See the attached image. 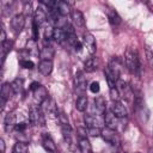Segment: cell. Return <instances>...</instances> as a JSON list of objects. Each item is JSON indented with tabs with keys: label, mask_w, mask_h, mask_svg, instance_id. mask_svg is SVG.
<instances>
[{
	"label": "cell",
	"mask_w": 153,
	"mask_h": 153,
	"mask_svg": "<svg viewBox=\"0 0 153 153\" xmlns=\"http://www.w3.org/2000/svg\"><path fill=\"white\" fill-rule=\"evenodd\" d=\"M124 65L127 69L133 74L139 76L140 75V59L136 49L128 48L124 53Z\"/></svg>",
	"instance_id": "6da1fadb"
},
{
	"label": "cell",
	"mask_w": 153,
	"mask_h": 153,
	"mask_svg": "<svg viewBox=\"0 0 153 153\" xmlns=\"http://www.w3.org/2000/svg\"><path fill=\"white\" fill-rule=\"evenodd\" d=\"M104 74H105V78H106L109 88L116 87V84L120 80V63H118V60L117 59L114 57L108 63V66L104 69Z\"/></svg>",
	"instance_id": "7a4b0ae2"
},
{
	"label": "cell",
	"mask_w": 153,
	"mask_h": 153,
	"mask_svg": "<svg viewBox=\"0 0 153 153\" xmlns=\"http://www.w3.org/2000/svg\"><path fill=\"white\" fill-rule=\"evenodd\" d=\"M30 90L32 91V94H33V99L38 103V104H42L49 96H48V91L44 86H42L41 84L38 82H32L30 85Z\"/></svg>",
	"instance_id": "3957f363"
},
{
	"label": "cell",
	"mask_w": 153,
	"mask_h": 153,
	"mask_svg": "<svg viewBox=\"0 0 153 153\" xmlns=\"http://www.w3.org/2000/svg\"><path fill=\"white\" fill-rule=\"evenodd\" d=\"M100 136H102V139H103L105 142H108L109 145L116 146V147L120 146L121 140H120V136H118V134L116 133V130L110 129V128H106V127H105V128H102Z\"/></svg>",
	"instance_id": "277c9868"
},
{
	"label": "cell",
	"mask_w": 153,
	"mask_h": 153,
	"mask_svg": "<svg viewBox=\"0 0 153 153\" xmlns=\"http://www.w3.org/2000/svg\"><path fill=\"white\" fill-rule=\"evenodd\" d=\"M29 122L32 126L43 123V111L39 105H32L29 110Z\"/></svg>",
	"instance_id": "5b68a950"
},
{
	"label": "cell",
	"mask_w": 153,
	"mask_h": 153,
	"mask_svg": "<svg viewBox=\"0 0 153 153\" xmlns=\"http://www.w3.org/2000/svg\"><path fill=\"white\" fill-rule=\"evenodd\" d=\"M82 45L86 48L87 53L90 55H93L96 54V50H97V43H96V38L93 37L92 33L90 32H84L82 35Z\"/></svg>",
	"instance_id": "8992f818"
},
{
	"label": "cell",
	"mask_w": 153,
	"mask_h": 153,
	"mask_svg": "<svg viewBox=\"0 0 153 153\" xmlns=\"http://www.w3.org/2000/svg\"><path fill=\"white\" fill-rule=\"evenodd\" d=\"M24 25H25V16L24 14L18 13V14L12 17V19H11V27H12V30H13V32L16 35L22 32V30L24 29Z\"/></svg>",
	"instance_id": "52a82bcc"
},
{
	"label": "cell",
	"mask_w": 153,
	"mask_h": 153,
	"mask_svg": "<svg viewBox=\"0 0 153 153\" xmlns=\"http://www.w3.org/2000/svg\"><path fill=\"white\" fill-rule=\"evenodd\" d=\"M13 93H14V92H13L12 86H11L10 82H5V84H2L1 90H0V105H1V110H4L6 102L12 97Z\"/></svg>",
	"instance_id": "ba28073f"
},
{
	"label": "cell",
	"mask_w": 153,
	"mask_h": 153,
	"mask_svg": "<svg viewBox=\"0 0 153 153\" xmlns=\"http://www.w3.org/2000/svg\"><path fill=\"white\" fill-rule=\"evenodd\" d=\"M104 123H105L106 128L116 130V128L118 126V118L115 116V114L111 110H106L104 112Z\"/></svg>",
	"instance_id": "9c48e42d"
},
{
	"label": "cell",
	"mask_w": 153,
	"mask_h": 153,
	"mask_svg": "<svg viewBox=\"0 0 153 153\" xmlns=\"http://www.w3.org/2000/svg\"><path fill=\"white\" fill-rule=\"evenodd\" d=\"M16 126H17L16 114L14 112H8L4 118V129H5V131H7V133L12 131L13 129H16Z\"/></svg>",
	"instance_id": "30bf717a"
},
{
	"label": "cell",
	"mask_w": 153,
	"mask_h": 153,
	"mask_svg": "<svg viewBox=\"0 0 153 153\" xmlns=\"http://www.w3.org/2000/svg\"><path fill=\"white\" fill-rule=\"evenodd\" d=\"M71 18L73 20L74 26L79 27V29H84L85 27L86 23H85V18H84V14H82L81 11H79V10H72Z\"/></svg>",
	"instance_id": "8fae6325"
},
{
	"label": "cell",
	"mask_w": 153,
	"mask_h": 153,
	"mask_svg": "<svg viewBox=\"0 0 153 153\" xmlns=\"http://www.w3.org/2000/svg\"><path fill=\"white\" fill-rule=\"evenodd\" d=\"M111 111L115 114V116L117 118H124L127 117L128 112H127V108L123 105V103L121 102H114L112 106H111Z\"/></svg>",
	"instance_id": "7c38bea8"
},
{
	"label": "cell",
	"mask_w": 153,
	"mask_h": 153,
	"mask_svg": "<svg viewBox=\"0 0 153 153\" xmlns=\"http://www.w3.org/2000/svg\"><path fill=\"white\" fill-rule=\"evenodd\" d=\"M48 19V16H47V11H44L42 7H38L37 10H35L33 12V23H36L38 26L43 25Z\"/></svg>",
	"instance_id": "4fadbf2b"
},
{
	"label": "cell",
	"mask_w": 153,
	"mask_h": 153,
	"mask_svg": "<svg viewBox=\"0 0 153 153\" xmlns=\"http://www.w3.org/2000/svg\"><path fill=\"white\" fill-rule=\"evenodd\" d=\"M42 146H43V148H44L48 153H56V151H57L54 140H53L48 134L43 135V139H42Z\"/></svg>",
	"instance_id": "5bb4252c"
},
{
	"label": "cell",
	"mask_w": 153,
	"mask_h": 153,
	"mask_svg": "<svg viewBox=\"0 0 153 153\" xmlns=\"http://www.w3.org/2000/svg\"><path fill=\"white\" fill-rule=\"evenodd\" d=\"M37 68H38V72L42 75H49L53 72V61H50V60H41Z\"/></svg>",
	"instance_id": "9a60e30c"
},
{
	"label": "cell",
	"mask_w": 153,
	"mask_h": 153,
	"mask_svg": "<svg viewBox=\"0 0 153 153\" xmlns=\"http://www.w3.org/2000/svg\"><path fill=\"white\" fill-rule=\"evenodd\" d=\"M74 85H75V90H78L79 92H84L86 90V86H87V80L86 78L84 76L82 73H76L75 74V78H74Z\"/></svg>",
	"instance_id": "2e32d148"
},
{
	"label": "cell",
	"mask_w": 153,
	"mask_h": 153,
	"mask_svg": "<svg viewBox=\"0 0 153 153\" xmlns=\"http://www.w3.org/2000/svg\"><path fill=\"white\" fill-rule=\"evenodd\" d=\"M41 109H42V111L43 112H48V114H56V111H57V109H56V106H55V103H54V100L50 98V97H48L42 104H41Z\"/></svg>",
	"instance_id": "e0dca14e"
},
{
	"label": "cell",
	"mask_w": 153,
	"mask_h": 153,
	"mask_svg": "<svg viewBox=\"0 0 153 153\" xmlns=\"http://www.w3.org/2000/svg\"><path fill=\"white\" fill-rule=\"evenodd\" d=\"M54 55H55V50H54V48L50 44L44 45L41 49V51H39V56H41L42 60H50L51 61L53 57H54Z\"/></svg>",
	"instance_id": "ac0fdd59"
},
{
	"label": "cell",
	"mask_w": 153,
	"mask_h": 153,
	"mask_svg": "<svg viewBox=\"0 0 153 153\" xmlns=\"http://www.w3.org/2000/svg\"><path fill=\"white\" fill-rule=\"evenodd\" d=\"M56 11L60 14V17H66L68 14L72 13V10L69 7V5L66 1H57L56 4Z\"/></svg>",
	"instance_id": "d6986e66"
},
{
	"label": "cell",
	"mask_w": 153,
	"mask_h": 153,
	"mask_svg": "<svg viewBox=\"0 0 153 153\" xmlns=\"http://www.w3.org/2000/svg\"><path fill=\"white\" fill-rule=\"evenodd\" d=\"M98 65H99V61H98L97 57H90L84 62V69L86 72L91 73V72H94L98 68Z\"/></svg>",
	"instance_id": "ffe728a7"
},
{
	"label": "cell",
	"mask_w": 153,
	"mask_h": 153,
	"mask_svg": "<svg viewBox=\"0 0 153 153\" xmlns=\"http://www.w3.org/2000/svg\"><path fill=\"white\" fill-rule=\"evenodd\" d=\"M78 146H79L80 153H92V146H91V142L88 141L87 137L79 139Z\"/></svg>",
	"instance_id": "44dd1931"
},
{
	"label": "cell",
	"mask_w": 153,
	"mask_h": 153,
	"mask_svg": "<svg viewBox=\"0 0 153 153\" xmlns=\"http://www.w3.org/2000/svg\"><path fill=\"white\" fill-rule=\"evenodd\" d=\"M53 38H54L57 43H62L63 41H67V35H66L63 27H61V26H55V27H54Z\"/></svg>",
	"instance_id": "7402d4cb"
},
{
	"label": "cell",
	"mask_w": 153,
	"mask_h": 153,
	"mask_svg": "<svg viewBox=\"0 0 153 153\" xmlns=\"http://www.w3.org/2000/svg\"><path fill=\"white\" fill-rule=\"evenodd\" d=\"M84 123L86 126V128H94V127H99V121L96 116L91 115V114H85L84 115Z\"/></svg>",
	"instance_id": "603a6c76"
},
{
	"label": "cell",
	"mask_w": 153,
	"mask_h": 153,
	"mask_svg": "<svg viewBox=\"0 0 153 153\" xmlns=\"http://www.w3.org/2000/svg\"><path fill=\"white\" fill-rule=\"evenodd\" d=\"M106 16H108L109 23L111 25H118L121 23V17L118 16V13L114 8H108L106 10Z\"/></svg>",
	"instance_id": "cb8c5ba5"
},
{
	"label": "cell",
	"mask_w": 153,
	"mask_h": 153,
	"mask_svg": "<svg viewBox=\"0 0 153 153\" xmlns=\"http://www.w3.org/2000/svg\"><path fill=\"white\" fill-rule=\"evenodd\" d=\"M94 108L97 109V111L99 114H104L106 111V100H105V98L102 97V96H98L94 99Z\"/></svg>",
	"instance_id": "d4e9b609"
},
{
	"label": "cell",
	"mask_w": 153,
	"mask_h": 153,
	"mask_svg": "<svg viewBox=\"0 0 153 153\" xmlns=\"http://www.w3.org/2000/svg\"><path fill=\"white\" fill-rule=\"evenodd\" d=\"M87 104H88V99L86 96H80L76 102H75V109L80 112H84L87 109Z\"/></svg>",
	"instance_id": "484cf974"
},
{
	"label": "cell",
	"mask_w": 153,
	"mask_h": 153,
	"mask_svg": "<svg viewBox=\"0 0 153 153\" xmlns=\"http://www.w3.org/2000/svg\"><path fill=\"white\" fill-rule=\"evenodd\" d=\"M11 86H12V90L16 94L18 93H22L23 90H24V80L22 78H16L12 82H11Z\"/></svg>",
	"instance_id": "4316f807"
},
{
	"label": "cell",
	"mask_w": 153,
	"mask_h": 153,
	"mask_svg": "<svg viewBox=\"0 0 153 153\" xmlns=\"http://www.w3.org/2000/svg\"><path fill=\"white\" fill-rule=\"evenodd\" d=\"M12 45H13V43L10 39H7L5 43H1V62H2V65L5 62V59H6L7 54L11 51Z\"/></svg>",
	"instance_id": "83f0119b"
},
{
	"label": "cell",
	"mask_w": 153,
	"mask_h": 153,
	"mask_svg": "<svg viewBox=\"0 0 153 153\" xmlns=\"http://www.w3.org/2000/svg\"><path fill=\"white\" fill-rule=\"evenodd\" d=\"M27 151H29V147L26 142L17 141L13 146V153H27Z\"/></svg>",
	"instance_id": "f1b7e54d"
},
{
	"label": "cell",
	"mask_w": 153,
	"mask_h": 153,
	"mask_svg": "<svg viewBox=\"0 0 153 153\" xmlns=\"http://www.w3.org/2000/svg\"><path fill=\"white\" fill-rule=\"evenodd\" d=\"M56 115H57L60 126H71V124H69V121H68V117H67V115H66L63 111L57 110V111H56Z\"/></svg>",
	"instance_id": "f546056e"
},
{
	"label": "cell",
	"mask_w": 153,
	"mask_h": 153,
	"mask_svg": "<svg viewBox=\"0 0 153 153\" xmlns=\"http://www.w3.org/2000/svg\"><path fill=\"white\" fill-rule=\"evenodd\" d=\"M145 55H146V60L149 65V67L153 69V49L151 47H146L145 49Z\"/></svg>",
	"instance_id": "4dcf8cb0"
},
{
	"label": "cell",
	"mask_w": 153,
	"mask_h": 153,
	"mask_svg": "<svg viewBox=\"0 0 153 153\" xmlns=\"http://www.w3.org/2000/svg\"><path fill=\"white\" fill-rule=\"evenodd\" d=\"M19 65H20V67H23L25 69H32L35 67V63L32 61H30V60H26V59L19 60Z\"/></svg>",
	"instance_id": "1f68e13d"
},
{
	"label": "cell",
	"mask_w": 153,
	"mask_h": 153,
	"mask_svg": "<svg viewBox=\"0 0 153 153\" xmlns=\"http://www.w3.org/2000/svg\"><path fill=\"white\" fill-rule=\"evenodd\" d=\"M110 98H111L112 102H120L121 94H120V92H118V90L116 87L110 88Z\"/></svg>",
	"instance_id": "d6a6232c"
},
{
	"label": "cell",
	"mask_w": 153,
	"mask_h": 153,
	"mask_svg": "<svg viewBox=\"0 0 153 153\" xmlns=\"http://www.w3.org/2000/svg\"><path fill=\"white\" fill-rule=\"evenodd\" d=\"M87 129V135L90 136H100L102 129L99 127H94V128H86Z\"/></svg>",
	"instance_id": "836d02e7"
},
{
	"label": "cell",
	"mask_w": 153,
	"mask_h": 153,
	"mask_svg": "<svg viewBox=\"0 0 153 153\" xmlns=\"http://www.w3.org/2000/svg\"><path fill=\"white\" fill-rule=\"evenodd\" d=\"M53 35H54V27L51 25H48L44 30V38L45 39H51Z\"/></svg>",
	"instance_id": "e575fe53"
},
{
	"label": "cell",
	"mask_w": 153,
	"mask_h": 153,
	"mask_svg": "<svg viewBox=\"0 0 153 153\" xmlns=\"http://www.w3.org/2000/svg\"><path fill=\"white\" fill-rule=\"evenodd\" d=\"M100 90V86H99V82L98 81H92L91 85H90V91L92 93H98Z\"/></svg>",
	"instance_id": "d590c367"
},
{
	"label": "cell",
	"mask_w": 153,
	"mask_h": 153,
	"mask_svg": "<svg viewBox=\"0 0 153 153\" xmlns=\"http://www.w3.org/2000/svg\"><path fill=\"white\" fill-rule=\"evenodd\" d=\"M24 12H25V14L27 16H30V14H32V5H31V2H25V5H24Z\"/></svg>",
	"instance_id": "8d00e7d4"
},
{
	"label": "cell",
	"mask_w": 153,
	"mask_h": 153,
	"mask_svg": "<svg viewBox=\"0 0 153 153\" xmlns=\"http://www.w3.org/2000/svg\"><path fill=\"white\" fill-rule=\"evenodd\" d=\"M26 128H27V124H26L25 122H20V123H17V126H16V129H17L18 131H24Z\"/></svg>",
	"instance_id": "74e56055"
},
{
	"label": "cell",
	"mask_w": 153,
	"mask_h": 153,
	"mask_svg": "<svg viewBox=\"0 0 153 153\" xmlns=\"http://www.w3.org/2000/svg\"><path fill=\"white\" fill-rule=\"evenodd\" d=\"M0 41H1V43H5L7 41V36H6V31H5L4 26H1V37H0Z\"/></svg>",
	"instance_id": "f35d334b"
},
{
	"label": "cell",
	"mask_w": 153,
	"mask_h": 153,
	"mask_svg": "<svg viewBox=\"0 0 153 153\" xmlns=\"http://www.w3.org/2000/svg\"><path fill=\"white\" fill-rule=\"evenodd\" d=\"M0 147H1V153H5V141H4V139H0Z\"/></svg>",
	"instance_id": "ab89813d"
},
{
	"label": "cell",
	"mask_w": 153,
	"mask_h": 153,
	"mask_svg": "<svg viewBox=\"0 0 153 153\" xmlns=\"http://www.w3.org/2000/svg\"><path fill=\"white\" fill-rule=\"evenodd\" d=\"M149 153H153V149H151V151H149Z\"/></svg>",
	"instance_id": "60d3db41"
},
{
	"label": "cell",
	"mask_w": 153,
	"mask_h": 153,
	"mask_svg": "<svg viewBox=\"0 0 153 153\" xmlns=\"http://www.w3.org/2000/svg\"><path fill=\"white\" fill-rule=\"evenodd\" d=\"M136 153H140V152H136Z\"/></svg>",
	"instance_id": "b9f144b4"
}]
</instances>
